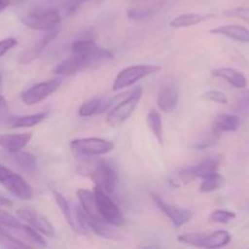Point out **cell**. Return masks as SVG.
Masks as SVG:
<instances>
[{
	"mask_svg": "<svg viewBox=\"0 0 249 249\" xmlns=\"http://www.w3.org/2000/svg\"><path fill=\"white\" fill-rule=\"evenodd\" d=\"M112 57H113V55H112L111 51L104 50V49L100 48L96 51H94V53H88V55H75V53H72L71 57L66 58L62 62L56 65L53 72L55 74L61 75V77H63V75H72L74 73L80 72V71L89 70V68L100 66L101 63L111 60Z\"/></svg>",
	"mask_w": 249,
	"mask_h": 249,
	"instance_id": "obj_1",
	"label": "cell"
},
{
	"mask_svg": "<svg viewBox=\"0 0 249 249\" xmlns=\"http://www.w3.org/2000/svg\"><path fill=\"white\" fill-rule=\"evenodd\" d=\"M21 22L27 28L49 32L58 28L61 15L55 7H38L22 16Z\"/></svg>",
	"mask_w": 249,
	"mask_h": 249,
	"instance_id": "obj_2",
	"label": "cell"
},
{
	"mask_svg": "<svg viewBox=\"0 0 249 249\" xmlns=\"http://www.w3.org/2000/svg\"><path fill=\"white\" fill-rule=\"evenodd\" d=\"M142 94L143 90L141 87L135 88L133 91L128 92V95L107 113L106 122L108 125L118 126L123 124L134 113L142 97Z\"/></svg>",
	"mask_w": 249,
	"mask_h": 249,
	"instance_id": "obj_3",
	"label": "cell"
},
{
	"mask_svg": "<svg viewBox=\"0 0 249 249\" xmlns=\"http://www.w3.org/2000/svg\"><path fill=\"white\" fill-rule=\"evenodd\" d=\"M160 71V67L156 65H135L126 67L118 73L113 85H112V89L113 91H121L130 85L136 84L139 80L143 79L148 75L156 74Z\"/></svg>",
	"mask_w": 249,
	"mask_h": 249,
	"instance_id": "obj_4",
	"label": "cell"
},
{
	"mask_svg": "<svg viewBox=\"0 0 249 249\" xmlns=\"http://www.w3.org/2000/svg\"><path fill=\"white\" fill-rule=\"evenodd\" d=\"M0 185L12 196L22 201H28L33 198V190L29 186L28 182L21 175L12 172L2 164H0Z\"/></svg>",
	"mask_w": 249,
	"mask_h": 249,
	"instance_id": "obj_5",
	"label": "cell"
},
{
	"mask_svg": "<svg viewBox=\"0 0 249 249\" xmlns=\"http://www.w3.org/2000/svg\"><path fill=\"white\" fill-rule=\"evenodd\" d=\"M88 177L94 182L95 187L102 190V191L108 195L113 192L117 180H118V174H117L116 168L108 160H97L95 167L89 170Z\"/></svg>",
	"mask_w": 249,
	"mask_h": 249,
	"instance_id": "obj_6",
	"label": "cell"
},
{
	"mask_svg": "<svg viewBox=\"0 0 249 249\" xmlns=\"http://www.w3.org/2000/svg\"><path fill=\"white\" fill-rule=\"evenodd\" d=\"M71 150L75 155L83 157H95V156L106 155L114 148L113 142L100 138L74 139L71 141Z\"/></svg>",
	"mask_w": 249,
	"mask_h": 249,
	"instance_id": "obj_7",
	"label": "cell"
},
{
	"mask_svg": "<svg viewBox=\"0 0 249 249\" xmlns=\"http://www.w3.org/2000/svg\"><path fill=\"white\" fill-rule=\"evenodd\" d=\"M61 84H62V79L58 77L36 83L33 87L28 88L26 91L22 92V102L27 106H33V105L39 104V102L44 101L49 96H51L61 87Z\"/></svg>",
	"mask_w": 249,
	"mask_h": 249,
	"instance_id": "obj_8",
	"label": "cell"
},
{
	"mask_svg": "<svg viewBox=\"0 0 249 249\" xmlns=\"http://www.w3.org/2000/svg\"><path fill=\"white\" fill-rule=\"evenodd\" d=\"M95 199H96L97 208L102 219L111 226H122L124 224V216L121 209L116 203L109 198V195L102 190L95 187L94 189Z\"/></svg>",
	"mask_w": 249,
	"mask_h": 249,
	"instance_id": "obj_9",
	"label": "cell"
},
{
	"mask_svg": "<svg viewBox=\"0 0 249 249\" xmlns=\"http://www.w3.org/2000/svg\"><path fill=\"white\" fill-rule=\"evenodd\" d=\"M77 225L80 230H89L101 237L107 238V240H119L121 238V235L114 231L109 224H107L106 221L95 220V219L90 218L83 211L82 207H79L77 211Z\"/></svg>",
	"mask_w": 249,
	"mask_h": 249,
	"instance_id": "obj_10",
	"label": "cell"
},
{
	"mask_svg": "<svg viewBox=\"0 0 249 249\" xmlns=\"http://www.w3.org/2000/svg\"><path fill=\"white\" fill-rule=\"evenodd\" d=\"M150 195L156 206L160 209L162 213H164L168 216V219L172 221L175 228H181L182 225L189 223L190 219L192 218V212L189 211V209L181 208V207H178L175 204L167 203L158 195L153 194V192H151Z\"/></svg>",
	"mask_w": 249,
	"mask_h": 249,
	"instance_id": "obj_11",
	"label": "cell"
},
{
	"mask_svg": "<svg viewBox=\"0 0 249 249\" xmlns=\"http://www.w3.org/2000/svg\"><path fill=\"white\" fill-rule=\"evenodd\" d=\"M16 215L21 220H24L29 226L36 229V231L46 237H53L55 236V229L53 224L39 212L31 208H19L16 211Z\"/></svg>",
	"mask_w": 249,
	"mask_h": 249,
	"instance_id": "obj_12",
	"label": "cell"
},
{
	"mask_svg": "<svg viewBox=\"0 0 249 249\" xmlns=\"http://www.w3.org/2000/svg\"><path fill=\"white\" fill-rule=\"evenodd\" d=\"M178 104H179V89L177 85L173 83L162 85L157 96L158 108L164 113H170L177 108Z\"/></svg>",
	"mask_w": 249,
	"mask_h": 249,
	"instance_id": "obj_13",
	"label": "cell"
},
{
	"mask_svg": "<svg viewBox=\"0 0 249 249\" xmlns=\"http://www.w3.org/2000/svg\"><path fill=\"white\" fill-rule=\"evenodd\" d=\"M33 138L32 133L23 134H2L0 135V147L9 153L23 150Z\"/></svg>",
	"mask_w": 249,
	"mask_h": 249,
	"instance_id": "obj_14",
	"label": "cell"
},
{
	"mask_svg": "<svg viewBox=\"0 0 249 249\" xmlns=\"http://www.w3.org/2000/svg\"><path fill=\"white\" fill-rule=\"evenodd\" d=\"M220 164V156H209V157L201 160L198 164L189 167V170L195 179H203V178L209 177L214 173H218Z\"/></svg>",
	"mask_w": 249,
	"mask_h": 249,
	"instance_id": "obj_15",
	"label": "cell"
},
{
	"mask_svg": "<svg viewBox=\"0 0 249 249\" xmlns=\"http://www.w3.org/2000/svg\"><path fill=\"white\" fill-rule=\"evenodd\" d=\"M57 34H58V28L53 29V31H49L48 34H45V36H44L38 43H36L33 46H31V48H29L28 50L21 56V58H19V63H22V65H27V63L32 62V61H34L36 58H38L39 56H40V53H43L44 49L48 46V44L50 43L51 40H53V39L57 36Z\"/></svg>",
	"mask_w": 249,
	"mask_h": 249,
	"instance_id": "obj_16",
	"label": "cell"
},
{
	"mask_svg": "<svg viewBox=\"0 0 249 249\" xmlns=\"http://www.w3.org/2000/svg\"><path fill=\"white\" fill-rule=\"evenodd\" d=\"M211 33L216 36H223L240 43H249V29L238 24H226L211 29Z\"/></svg>",
	"mask_w": 249,
	"mask_h": 249,
	"instance_id": "obj_17",
	"label": "cell"
},
{
	"mask_svg": "<svg viewBox=\"0 0 249 249\" xmlns=\"http://www.w3.org/2000/svg\"><path fill=\"white\" fill-rule=\"evenodd\" d=\"M77 197H78V199H79L82 209L88 214V215L90 216V218L95 219V220L105 221L104 219H102L101 214H100L99 208H97L94 191L79 189L77 191Z\"/></svg>",
	"mask_w": 249,
	"mask_h": 249,
	"instance_id": "obj_18",
	"label": "cell"
},
{
	"mask_svg": "<svg viewBox=\"0 0 249 249\" xmlns=\"http://www.w3.org/2000/svg\"><path fill=\"white\" fill-rule=\"evenodd\" d=\"M212 74L216 78H221V79L226 80L228 83H230L232 87L237 88V89H243V88L247 87V78L243 73H241L240 71L235 70V68L230 67H221V68H215V70L212 72Z\"/></svg>",
	"mask_w": 249,
	"mask_h": 249,
	"instance_id": "obj_19",
	"label": "cell"
},
{
	"mask_svg": "<svg viewBox=\"0 0 249 249\" xmlns=\"http://www.w3.org/2000/svg\"><path fill=\"white\" fill-rule=\"evenodd\" d=\"M231 242V235L229 231L226 230H218L215 232L211 233V235H206L204 233L202 236L201 241L198 243L199 248H221L228 246Z\"/></svg>",
	"mask_w": 249,
	"mask_h": 249,
	"instance_id": "obj_20",
	"label": "cell"
},
{
	"mask_svg": "<svg viewBox=\"0 0 249 249\" xmlns=\"http://www.w3.org/2000/svg\"><path fill=\"white\" fill-rule=\"evenodd\" d=\"M46 117H48V112H39L36 114H29V116H15L7 121V125L12 129L32 128L41 123Z\"/></svg>",
	"mask_w": 249,
	"mask_h": 249,
	"instance_id": "obj_21",
	"label": "cell"
},
{
	"mask_svg": "<svg viewBox=\"0 0 249 249\" xmlns=\"http://www.w3.org/2000/svg\"><path fill=\"white\" fill-rule=\"evenodd\" d=\"M105 111H107V100L104 97H92L80 105L78 113L80 117H91Z\"/></svg>",
	"mask_w": 249,
	"mask_h": 249,
	"instance_id": "obj_22",
	"label": "cell"
},
{
	"mask_svg": "<svg viewBox=\"0 0 249 249\" xmlns=\"http://www.w3.org/2000/svg\"><path fill=\"white\" fill-rule=\"evenodd\" d=\"M241 125L240 117L236 114L223 113L216 116L214 119L213 128L220 133H229V131H236Z\"/></svg>",
	"mask_w": 249,
	"mask_h": 249,
	"instance_id": "obj_23",
	"label": "cell"
},
{
	"mask_svg": "<svg viewBox=\"0 0 249 249\" xmlns=\"http://www.w3.org/2000/svg\"><path fill=\"white\" fill-rule=\"evenodd\" d=\"M146 123H147L148 129L155 136L156 140L158 141L160 146L164 143V134H163V123H162V117L157 109L152 108L148 111L147 118H146Z\"/></svg>",
	"mask_w": 249,
	"mask_h": 249,
	"instance_id": "obj_24",
	"label": "cell"
},
{
	"mask_svg": "<svg viewBox=\"0 0 249 249\" xmlns=\"http://www.w3.org/2000/svg\"><path fill=\"white\" fill-rule=\"evenodd\" d=\"M97 49H99V46L96 45L94 36L89 33H87V36H83V38L74 40L71 45L72 53H75V55H88V53L96 51Z\"/></svg>",
	"mask_w": 249,
	"mask_h": 249,
	"instance_id": "obj_25",
	"label": "cell"
},
{
	"mask_svg": "<svg viewBox=\"0 0 249 249\" xmlns=\"http://www.w3.org/2000/svg\"><path fill=\"white\" fill-rule=\"evenodd\" d=\"M53 199H55L56 204H57L58 208H60L61 213H62L63 218H65V220L67 221L68 225L71 226V229H72L73 231L80 232V229L78 228L77 224H75V220L73 219L72 211H71V207H70V204H68L67 199H66L65 197L60 194V192L56 191V190H53Z\"/></svg>",
	"mask_w": 249,
	"mask_h": 249,
	"instance_id": "obj_26",
	"label": "cell"
},
{
	"mask_svg": "<svg viewBox=\"0 0 249 249\" xmlns=\"http://www.w3.org/2000/svg\"><path fill=\"white\" fill-rule=\"evenodd\" d=\"M11 155V160L21 168L24 172H33L36 168V156L32 155L29 152H24V151H18V152L10 153Z\"/></svg>",
	"mask_w": 249,
	"mask_h": 249,
	"instance_id": "obj_27",
	"label": "cell"
},
{
	"mask_svg": "<svg viewBox=\"0 0 249 249\" xmlns=\"http://www.w3.org/2000/svg\"><path fill=\"white\" fill-rule=\"evenodd\" d=\"M211 16H203L199 14H182L175 17L172 22H170V27L172 28H187V27L196 26V24L201 23L204 19L209 18Z\"/></svg>",
	"mask_w": 249,
	"mask_h": 249,
	"instance_id": "obj_28",
	"label": "cell"
},
{
	"mask_svg": "<svg viewBox=\"0 0 249 249\" xmlns=\"http://www.w3.org/2000/svg\"><path fill=\"white\" fill-rule=\"evenodd\" d=\"M224 184H225V178L221 174H219V173H214V174L202 179L199 191L202 194H211V192H215L219 189H221Z\"/></svg>",
	"mask_w": 249,
	"mask_h": 249,
	"instance_id": "obj_29",
	"label": "cell"
},
{
	"mask_svg": "<svg viewBox=\"0 0 249 249\" xmlns=\"http://www.w3.org/2000/svg\"><path fill=\"white\" fill-rule=\"evenodd\" d=\"M194 180L196 179L192 177L189 168H184V169H180V170H177V172L172 173L169 179H168V182H169V185L172 187H177V189H179V187L186 186L187 184H190V182L194 181Z\"/></svg>",
	"mask_w": 249,
	"mask_h": 249,
	"instance_id": "obj_30",
	"label": "cell"
},
{
	"mask_svg": "<svg viewBox=\"0 0 249 249\" xmlns=\"http://www.w3.org/2000/svg\"><path fill=\"white\" fill-rule=\"evenodd\" d=\"M220 134V131H218L214 128L211 131H207L203 135L199 136L198 140H196V142L194 143V148H196V150H204V148L212 147V146H214L218 142Z\"/></svg>",
	"mask_w": 249,
	"mask_h": 249,
	"instance_id": "obj_31",
	"label": "cell"
},
{
	"mask_svg": "<svg viewBox=\"0 0 249 249\" xmlns=\"http://www.w3.org/2000/svg\"><path fill=\"white\" fill-rule=\"evenodd\" d=\"M0 225L5 229L18 231L23 224L21 223L18 216H15L11 213H9V212L0 209Z\"/></svg>",
	"mask_w": 249,
	"mask_h": 249,
	"instance_id": "obj_32",
	"label": "cell"
},
{
	"mask_svg": "<svg viewBox=\"0 0 249 249\" xmlns=\"http://www.w3.org/2000/svg\"><path fill=\"white\" fill-rule=\"evenodd\" d=\"M18 231H21V232L23 233L24 237L28 241H31V242L36 243V245L38 246H41V247H45L46 246V241L44 240L43 235H41L39 231H36V229L32 228V226L22 225V228L19 229Z\"/></svg>",
	"mask_w": 249,
	"mask_h": 249,
	"instance_id": "obj_33",
	"label": "cell"
},
{
	"mask_svg": "<svg viewBox=\"0 0 249 249\" xmlns=\"http://www.w3.org/2000/svg\"><path fill=\"white\" fill-rule=\"evenodd\" d=\"M236 218V214L233 212L225 211V209H216L213 213L209 215V220L213 221V223L218 224H228L231 220Z\"/></svg>",
	"mask_w": 249,
	"mask_h": 249,
	"instance_id": "obj_34",
	"label": "cell"
},
{
	"mask_svg": "<svg viewBox=\"0 0 249 249\" xmlns=\"http://www.w3.org/2000/svg\"><path fill=\"white\" fill-rule=\"evenodd\" d=\"M55 4L60 5L67 14H73L82 4H84L87 0H53Z\"/></svg>",
	"mask_w": 249,
	"mask_h": 249,
	"instance_id": "obj_35",
	"label": "cell"
},
{
	"mask_svg": "<svg viewBox=\"0 0 249 249\" xmlns=\"http://www.w3.org/2000/svg\"><path fill=\"white\" fill-rule=\"evenodd\" d=\"M204 233L199 232H189V233H182V235L178 236V241L181 243H185V245L194 246V247H198V243L201 241L202 236Z\"/></svg>",
	"mask_w": 249,
	"mask_h": 249,
	"instance_id": "obj_36",
	"label": "cell"
},
{
	"mask_svg": "<svg viewBox=\"0 0 249 249\" xmlns=\"http://www.w3.org/2000/svg\"><path fill=\"white\" fill-rule=\"evenodd\" d=\"M224 14L229 17H236V18H240L242 19V21L249 23V7H246V6L233 7V9L224 11Z\"/></svg>",
	"mask_w": 249,
	"mask_h": 249,
	"instance_id": "obj_37",
	"label": "cell"
},
{
	"mask_svg": "<svg viewBox=\"0 0 249 249\" xmlns=\"http://www.w3.org/2000/svg\"><path fill=\"white\" fill-rule=\"evenodd\" d=\"M203 99L208 100V101H212V102H215V104H220V105H226L229 102L226 95L224 94V92L219 91V90H209V91L204 92Z\"/></svg>",
	"mask_w": 249,
	"mask_h": 249,
	"instance_id": "obj_38",
	"label": "cell"
},
{
	"mask_svg": "<svg viewBox=\"0 0 249 249\" xmlns=\"http://www.w3.org/2000/svg\"><path fill=\"white\" fill-rule=\"evenodd\" d=\"M236 109L240 113H247L249 111V90L240 92L236 100Z\"/></svg>",
	"mask_w": 249,
	"mask_h": 249,
	"instance_id": "obj_39",
	"label": "cell"
},
{
	"mask_svg": "<svg viewBox=\"0 0 249 249\" xmlns=\"http://www.w3.org/2000/svg\"><path fill=\"white\" fill-rule=\"evenodd\" d=\"M129 17L134 19H142L146 17L152 15V10L148 9H140V7H135V9H130L128 12Z\"/></svg>",
	"mask_w": 249,
	"mask_h": 249,
	"instance_id": "obj_40",
	"label": "cell"
},
{
	"mask_svg": "<svg viewBox=\"0 0 249 249\" xmlns=\"http://www.w3.org/2000/svg\"><path fill=\"white\" fill-rule=\"evenodd\" d=\"M17 45V40L15 38H6L0 40V58L10 51L11 49H14Z\"/></svg>",
	"mask_w": 249,
	"mask_h": 249,
	"instance_id": "obj_41",
	"label": "cell"
},
{
	"mask_svg": "<svg viewBox=\"0 0 249 249\" xmlns=\"http://www.w3.org/2000/svg\"><path fill=\"white\" fill-rule=\"evenodd\" d=\"M7 111H9V106H7L6 99L0 95V119H1L2 117H5V114L7 113Z\"/></svg>",
	"mask_w": 249,
	"mask_h": 249,
	"instance_id": "obj_42",
	"label": "cell"
},
{
	"mask_svg": "<svg viewBox=\"0 0 249 249\" xmlns=\"http://www.w3.org/2000/svg\"><path fill=\"white\" fill-rule=\"evenodd\" d=\"M9 5H10V0H0V12L4 11L5 9H7Z\"/></svg>",
	"mask_w": 249,
	"mask_h": 249,
	"instance_id": "obj_43",
	"label": "cell"
},
{
	"mask_svg": "<svg viewBox=\"0 0 249 249\" xmlns=\"http://www.w3.org/2000/svg\"><path fill=\"white\" fill-rule=\"evenodd\" d=\"M7 231L5 230V228H2L1 225H0V237H2V236H5V235H7Z\"/></svg>",
	"mask_w": 249,
	"mask_h": 249,
	"instance_id": "obj_44",
	"label": "cell"
},
{
	"mask_svg": "<svg viewBox=\"0 0 249 249\" xmlns=\"http://www.w3.org/2000/svg\"><path fill=\"white\" fill-rule=\"evenodd\" d=\"M1 82H2V75H1V72H0V85H1Z\"/></svg>",
	"mask_w": 249,
	"mask_h": 249,
	"instance_id": "obj_45",
	"label": "cell"
}]
</instances>
